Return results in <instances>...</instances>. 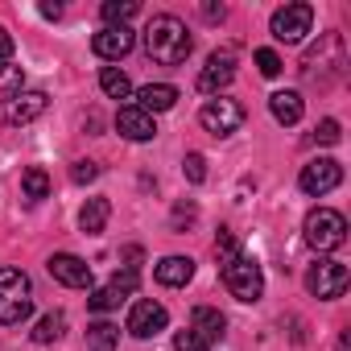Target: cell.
Returning a JSON list of instances; mask_svg holds the SVG:
<instances>
[{
	"instance_id": "cell-22",
	"label": "cell",
	"mask_w": 351,
	"mask_h": 351,
	"mask_svg": "<svg viewBox=\"0 0 351 351\" xmlns=\"http://www.w3.org/2000/svg\"><path fill=\"white\" fill-rule=\"evenodd\" d=\"M21 191H25L29 203H42V199L50 195V173H46L42 165H29V169L21 173Z\"/></svg>"
},
{
	"instance_id": "cell-27",
	"label": "cell",
	"mask_w": 351,
	"mask_h": 351,
	"mask_svg": "<svg viewBox=\"0 0 351 351\" xmlns=\"http://www.w3.org/2000/svg\"><path fill=\"white\" fill-rule=\"evenodd\" d=\"M195 219H199V207H195L191 199H182L178 207H173V215H169V228H173V232H186Z\"/></svg>"
},
{
	"instance_id": "cell-7",
	"label": "cell",
	"mask_w": 351,
	"mask_h": 351,
	"mask_svg": "<svg viewBox=\"0 0 351 351\" xmlns=\"http://www.w3.org/2000/svg\"><path fill=\"white\" fill-rule=\"evenodd\" d=\"M347 281H351V273H347V265L343 261H318V265H310V273H306V285H310V293L314 298H322V302H330V298H343V289H347Z\"/></svg>"
},
{
	"instance_id": "cell-17",
	"label": "cell",
	"mask_w": 351,
	"mask_h": 351,
	"mask_svg": "<svg viewBox=\"0 0 351 351\" xmlns=\"http://www.w3.org/2000/svg\"><path fill=\"white\" fill-rule=\"evenodd\" d=\"M153 277H157V285H165V289H178V285H186V281L195 277V261H191V256H165V261L153 265Z\"/></svg>"
},
{
	"instance_id": "cell-29",
	"label": "cell",
	"mask_w": 351,
	"mask_h": 351,
	"mask_svg": "<svg viewBox=\"0 0 351 351\" xmlns=\"http://www.w3.org/2000/svg\"><path fill=\"white\" fill-rule=\"evenodd\" d=\"M182 173H186V182H207V157L203 153H186V161H182Z\"/></svg>"
},
{
	"instance_id": "cell-9",
	"label": "cell",
	"mask_w": 351,
	"mask_h": 351,
	"mask_svg": "<svg viewBox=\"0 0 351 351\" xmlns=\"http://www.w3.org/2000/svg\"><path fill=\"white\" fill-rule=\"evenodd\" d=\"M339 182H343V165H339L335 157H318V161L302 165V178H298V186H302L306 195H314V199L330 195Z\"/></svg>"
},
{
	"instance_id": "cell-32",
	"label": "cell",
	"mask_w": 351,
	"mask_h": 351,
	"mask_svg": "<svg viewBox=\"0 0 351 351\" xmlns=\"http://www.w3.org/2000/svg\"><path fill=\"white\" fill-rule=\"evenodd\" d=\"M71 178H75L79 186H87V182L99 178V165H95V161H75V165H71Z\"/></svg>"
},
{
	"instance_id": "cell-36",
	"label": "cell",
	"mask_w": 351,
	"mask_h": 351,
	"mask_svg": "<svg viewBox=\"0 0 351 351\" xmlns=\"http://www.w3.org/2000/svg\"><path fill=\"white\" fill-rule=\"evenodd\" d=\"M203 17H207V21H223L228 9H223V5H203Z\"/></svg>"
},
{
	"instance_id": "cell-28",
	"label": "cell",
	"mask_w": 351,
	"mask_h": 351,
	"mask_svg": "<svg viewBox=\"0 0 351 351\" xmlns=\"http://www.w3.org/2000/svg\"><path fill=\"white\" fill-rule=\"evenodd\" d=\"M21 83H25V71H21V66H13V62H0V91L17 95V91H21Z\"/></svg>"
},
{
	"instance_id": "cell-8",
	"label": "cell",
	"mask_w": 351,
	"mask_h": 351,
	"mask_svg": "<svg viewBox=\"0 0 351 351\" xmlns=\"http://www.w3.org/2000/svg\"><path fill=\"white\" fill-rule=\"evenodd\" d=\"M199 124H203L211 136H232V132L244 124V108H240L236 99H228V95L207 99V104H203V112H199Z\"/></svg>"
},
{
	"instance_id": "cell-24",
	"label": "cell",
	"mask_w": 351,
	"mask_h": 351,
	"mask_svg": "<svg viewBox=\"0 0 351 351\" xmlns=\"http://www.w3.org/2000/svg\"><path fill=\"white\" fill-rule=\"evenodd\" d=\"M99 87H104V95H112V99H128V95H132L128 75L116 71V66H104V71H99Z\"/></svg>"
},
{
	"instance_id": "cell-37",
	"label": "cell",
	"mask_w": 351,
	"mask_h": 351,
	"mask_svg": "<svg viewBox=\"0 0 351 351\" xmlns=\"http://www.w3.org/2000/svg\"><path fill=\"white\" fill-rule=\"evenodd\" d=\"M42 17H50V21H58V17H62V5H42Z\"/></svg>"
},
{
	"instance_id": "cell-3",
	"label": "cell",
	"mask_w": 351,
	"mask_h": 351,
	"mask_svg": "<svg viewBox=\"0 0 351 351\" xmlns=\"http://www.w3.org/2000/svg\"><path fill=\"white\" fill-rule=\"evenodd\" d=\"M219 277H223V285H228V293L236 302H261V293H265V273L244 252H236L232 261H223L219 265Z\"/></svg>"
},
{
	"instance_id": "cell-23",
	"label": "cell",
	"mask_w": 351,
	"mask_h": 351,
	"mask_svg": "<svg viewBox=\"0 0 351 351\" xmlns=\"http://www.w3.org/2000/svg\"><path fill=\"white\" fill-rule=\"evenodd\" d=\"M116 343H120V326H112V322L87 326V351H116Z\"/></svg>"
},
{
	"instance_id": "cell-31",
	"label": "cell",
	"mask_w": 351,
	"mask_h": 351,
	"mask_svg": "<svg viewBox=\"0 0 351 351\" xmlns=\"http://www.w3.org/2000/svg\"><path fill=\"white\" fill-rule=\"evenodd\" d=\"M236 252H240V240L223 228V232H219V240H215V256H219V265H223V261H232Z\"/></svg>"
},
{
	"instance_id": "cell-19",
	"label": "cell",
	"mask_w": 351,
	"mask_h": 351,
	"mask_svg": "<svg viewBox=\"0 0 351 351\" xmlns=\"http://www.w3.org/2000/svg\"><path fill=\"white\" fill-rule=\"evenodd\" d=\"M136 99H141L136 108L149 112V116H153V112H169L173 104H178V87H169V83H149V87L136 91Z\"/></svg>"
},
{
	"instance_id": "cell-5",
	"label": "cell",
	"mask_w": 351,
	"mask_h": 351,
	"mask_svg": "<svg viewBox=\"0 0 351 351\" xmlns=\"http://www.w3.org/2000/svg\"><path fill=\"white\" fill-rule=\"evenodd\" d=\"M310 25H314V5H306V0L281 5V9L273 13V21H269L273 38H277V42H285V46H298V42L310 34Z\"/></svg>"
},
{
	"instance_id": "cell-21",
	"label": "cell",
	"mask_w": 351,
	"mask_h": 351,
	"mask_svg": "<svg viewBox=\"0 0 351 351\" xmlns=\"http://www.w3.org/2000/svg\"><path fill=\"white\" fill-rule=\"evenodd\" d=\"M108 215H112V203H108V199H87V207L79 211V228H83L87 236H99V232L108 228Z\"/></svg>"
},
{
	"instance_id": "cell-16",
	"label": "cell",
	"mask_w": 351,
	"mask_h": 351,
	"mask_svg": "<svg viewBox=\"0 0 351 351\" xmlns=\"http://www.w3.org/2000/svg\"><path fill=\"white\" fill-rule=\"evenodd\" d=\"M116 128H120V136H128V141H153V136H157L153 116H149V112H141L136 104H128V108H120V112H116Z\"/></svg>"
},
{
	"instance_id": "cell-34",
	"label": "cell",
	"mask_w": 351,
	"mask_h": 351,
	"mask_svg": "<svg viewBox=\"0 0 351 351\" xmlns=\"http://www.w3.org/2000/svg\"><path fill=\"white\" fill-rule=\"evenodd\" d=\"M339 136H343L339 120H322V124L314 128V141H318V145H339Z\"/></svg>"
},
{
	"instance_id": "cell-14",
	"label": "cell",
	"mask_w": 351,
	"mask_h": 351,
	"mask_svg": "<svg viewBox=\"0 0 351 351\" xmlns=\"http://www.w3.org/2000/svg\"><path fill=\"white\" fill-rule=\"evenodd\" d=\"M50 277L62 281L66 289H87L91 285V265L79 261V256H71V252H54L50 256Z\"/></svg>"
},
{
	"instance_id": "cell-13",
	"label": "cell",
	"mask_w": 351,
	"mask_h": 351,
	"mask_svg": "<svg viewBox=\"0 0 351 351\" xmlns=\"http://www.w3.org/2000/svg\"><path fill=\"white\" fill-rule=\"evenodd\" d=\"M132 46H136V34H132L128 25H104V29L91 38V50H95L99 58H108V62L132 54Z\"/></svg>"
},
{
	"instance_id": "cell-25",
	"label": "cell",
	"mask_w": 351,
	"mask_h": 351,
	"mask_svg": "<svg viewBox=\"0 0 351 351\" xmlns=\"http://www.w3.org/2000/svg\"><path fill=\"white\" fill-rule=\"evenodd\" d=\"M62 330H66V314H62V310H50V314H42L38 326H34V343H54Z\"/></svg>"
},
{
	"instance_id": "cell-12",
	"label": "cell",
	"mask_w": 351,
	"mask_h": 351,
	"mask_svg": "<svg viewBox=\"0 0 351 351\" xmlns=\"http://www.w3.org/2000/svg\"><path fill=\"white\" fill-rule=\"evenodd\" d=\"M165 326H169V314H165V306L153 302V298H145V302H136V306L128 310V330H132L136 339H153V335H161Z\"/></svg>"
},
{
	"instance_id": "cell-4",
	"label": "cell",
	"mask_w": 351,
	"mask_h": 351,
	"mask_svg": "<svg viewBox=\"0 0 351 351\" xmlns=\"http://www.w3.org/2000/svg\"><path fill=\"white\" fill-rule=\"evenodd\" d=\"M343 240H347V219L339 211L318 207L306 215V244L314 252H335V248H343Z\"/></svg>"
},
{
	"instance_id": "cell-30",
	"label": "cell",
	"mask_w": 351,
	"mask_h": 351,
	"mask_svg": "<svg viewBox=\"0 0 351 351\" xmlns=\"http://www.w3.org/2000/svg\"><path fill=\"white\" fill-rule=\"evenodd\" d=\"M173 351H211V343H203L195 330H178L173 335Z\"/></svg>"
},
{
	"instance_id": "cell-1",
	"label": "cell",
	"mask_w": 351,
	"mask_h": 351,
	"mask_svg": "<svg viewBox=\"0 0 351 351\" xmlns=\"http://www.w3.org/2000/svg\"><path fill=\"white\" fill-rule=\"evenodd\" d=\"M145 50H149V58L161 62V66H178V62L191 58L195 38H191V29H186L178 17L161 13V17H153L149 29H145Z\"/></svg>"
},
{
	"instance_id": "cell-6",
	"label": "cell",
	"mask_w": 351,
	"mask_h": 351,
	"mask_svg": "<svg viewBox=\"0 0 351 351\" xmlns=\"http://www.w3.org/2000/svg\"><path fill=\"white\" fill-rule=\"evenodd\" d=\"M343 66H347V50H343V38L339 34H326L322 46L310 50L306 62H302L306 79H318V83H326V75H343Z\"/></svg>"
},
{
	"instance_id": "cell-15",
	"label": "cell",
	"mask_w": 351,
	"mask_h": 351,
	"mask_svg": "<svg viewBox=\"0 0 351 351\" xmlns=\"http://www.w3.org/2000/svg\"><path fill=\"white\" fill-rule=\"evenodd\" d=\"M132 289H136V269H124V273H116V277H112V281H108L104 289H95V293L87 298V306L104 314V310L120 306V302H124V298H128Z\"/></svg>"
},
{
	"instance_id": "cell-11",
	"label": "cell",
	"mask_w": 351,
	"mask_h": 351,
	"mask_svg": "<svg viewBox=\"0 0 351 351\" xmlns=\"http://www.w3.org/2000/svg\"><path fill=\"white\" fill-rule=\"evenodd\" d=\"M232 79H236V58H232L228 50H215V54L207 58V66L199 71L195 87H199L203 95H219V91H223Z\"/></svg>"
},
{
	"instance_id": "cell-33",
	"label": "cell",
	"mask_w": 351,
	"mask_h": 351,
	"mask_svg": "<svg viewBox=\"0 0 351 351\" xmlns=\"http://www.w3.org/2000/svg\"><path fill=\"white\" fill-rule=\"evenodd\" d=\"M256 66H261L265 79H277V75H281V58H277L273 50H256Z\"/></svg>"
},
{
	"instance_id": "cell-18",
	"label": "cell",
	"mask_w": 351,
	"mask_h": 351,
	"mask_svg": "<svg viewBox=\"0 0 351 351\" xmlns=\"http://www.w3.org/2000/svg\"><path fill=\"white\" fill-rule=\"evenodd\" d=\"M191 330H195L203 343H215V339L228 335V318H223L215 306H195V314H191Z\"/></svg>"
},
{
	"instance_id": "cell-26",
	"label": "cell",
	"mask_w": 351,
	"mask_h": 351,
	"mask_svg": "<svg viewBox=\"0 0 351 351\" xmlns=\"http://www.w3.org/2000/svg\"><path fill=\"white\" fill-rule=\"evenodd\" d=\"M99 13H104L108 25H124V21H132V17L141 13V5H136V0H108Z\"/></svg>"
},
{
	"instance_id": "cell-2",
	"label": "cell",
	"mask_w": 351,
	"mask_h": 351,
	"mask_svg": "<svg viewBox=\"0 0 351 351\" xmlns=\"http://www.w3.org/2000/svg\"><path fill=\"white\" fill-rule=\"evenodd\" d=\"M34 314V285L21 269H0V322L17 326Z\"/></svg>"
},
{
	"instance_id": "cell-20",
	"label": "cell",
	"mask_w": 351,
	"mask_h": 351,
	"mask_svg": "<svg viewBox=\"0 0 351 351\" xmlns=\"http://www.w3.org/2000/svg\"><path fill=\"white\" fill-rule=\"evenodd\" d=\"M269 112H273L277 124H298L302 112H306V104H302L298 91H273V95H269Z\"/></svg>"
},
{
	"instance_id": "cell-10",
	"label": "cell",
	"mask_w": 351,
	"mask_h": 351,
	"mask_svg": "<svg viewBox=\"0 0 351 351\" xmlns=\"http://www.w3.org/2000/svg\"><path fill=\"white\" fill-rule=\"evenodd\" d=\"M50 108V95L46 91H17L13 99H5V104H0V120H5V124H34L42 112Z\"/></svg>"
},
{
	"instance_id": "cell-35",
	"label": "cell",
	"mask_w": 351,
	"mask_h": 351,
	"mask_svg": "<svg viewBox=\"0 0 351 351\" xmlns=\"http://www.w3.org/2000/svg\"><path fill=\"white\" fill-rule=\"evenodd\" d=\"M9 54H13V34H9L5 25H0V62H5Z\"/></svg>"
}]
</instances>
